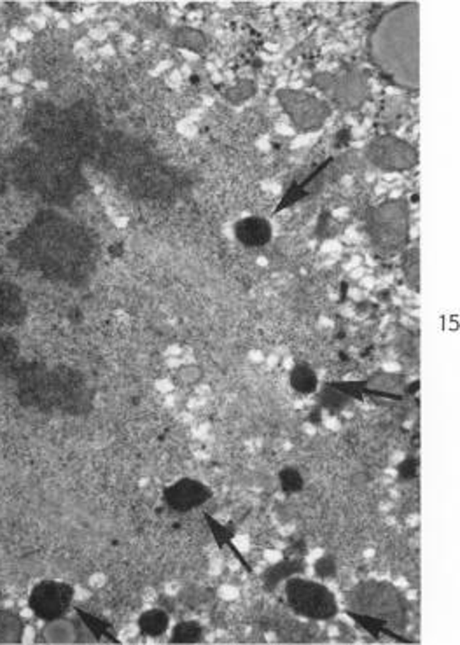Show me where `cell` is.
<instances>
[{"label":"cell","instance_id":"6da1fadb","mask_svg":"<svg viewBox=\"0 0 460 645\" xmlns=\"http://www.w3.org/2000/svg\"><path fill=\"white\" fill-rule=\"evenodd\" d=\"M285 596L296 614L313 621H325L335 618L338 603L328 586L308 579H289L285 582Z\"/></svg>","mask_w":460,"mask_h":645},{"label":"cell","instance_id":"7a4b0ae2","mask_svg":"<svg viewBox=\"0 0 460 645\" xmlns=\"http://www.w3.org/2000/svg\"><path fill=\"white\" fill-rule=\"evenodd\" d=\"M350 605L369 619H394L403 612V601L396 588L380 582H368L354 591Z\"/></svg>","mask_w":460,"mask_h":645},{"label":"cell","instance_id":"3957f363","mask_svg":"<svg viewBox=\"0 0 460 645\" xmlns=\"http://www.w3.org/2000/svg\"><path fill=\"white\" fill-rule=\"evenodd\" d=\"M210 496L209 488L204 487L198 481H180L177 483L172 490H168V500L175 509L180 511H187L193 509V507L200 506L204 503L206 499Z\"/></svg>","mask_w":460,"mask_h":645},{"label":"cell","instance_id":"277c9868","mask_svg":"<svg viewBox=\"0 0 460 645\" xmlns=\"http://www.w3.org/2000/svg\"><path fill=\"white\" fill-rule=\"evenodd\" d=\"M237 237L242 244L249 245V247H261L270 240L271 227L266 220L259 219V217H251V219H245L238 224Z\"/></svg>","mask_w":460,"mask_h":645},{"label":"cell","instance_id":"5b68a950","mask_svg":"<svg viewBox=\"0 0 460 645\" xmlns=\"http://www.w3.org/2000/svg\"><path fill=\"white\" fill-rule=\"evenodd\" d=\"M44 640L48 644H74L79 642V632L74 622L67 619H54L48 622L42 632Z\"/></svg>","mask_w":460,"mask_h":645},{"label":"cell","instance_id":"8992f818","mask_svg":"<svg viewBox=\"0 0 460 645\" xmlns=\"http://www.w3.org/2000/svg\"><path fill=\"white\" fill-rule=\"evenodd\" d=\"M291 385L296 392L311 394L317 389V376H315L313 369L310 365H296L291 372Z\"/></svg>","mask_w":460,"mask_h":645},{"label":"cell","instance_id":"52a82bcc","mask_svg":"<svg viewBox=\"0 0 460 645\" xmlns=\"http://www.w3.org/2000/svg\"><path fill=\"white\" fill-rule=\"evenodd\" d=\"M168 626V618L161 610H149L140 618L139 630L140 633H146L151 637H159L166 632Z\"/></svg>","mask_w":460,"mask_h":645},{"label":"cell","instance_id":"ba28073f","mask_svg":"<svg viewBox=\"0 0 460 645\" xmlns=\"http://www.w3.org/2000/svg\"><path fill=\"white\" fill-rule=\"evenodd\" d=\"M21 637V626L16 618L0 612V642H16Z\"/></svg>","mask_w":460,"mask_h":645},{"label":"cell","instance_id":"9c48e42d","mask_svg":"<svg viewBox=\"0 0 460 645\" xmlns=\"http://www.w3.org/2000/svg\"><path fill=\"white\" fill-rule=\"evenodd\" d=\"M204 632L198 622H180L173 632V642H200Z\"/></svg>","mask_w":460,"mask_h":645},{"label":"cell","instance_id":"30bf717a","mask_svg":"<svg viewBox=\"0 0 460 645\" xmlns=\"http://www.w3.org/2000/svg\"><path fill=\"white\" fill-rule=\"evenodd\" d=\"M280 487L285 494H296L303 488V477L296 469H284L280 472Z\"/></svg>","mask_w":460,"mask_h":645},{"label":"cell","instance_id":"8fae6325","mask_svg":"<svg viewBox=\"0 0 460 645\" xmlns=\"http://www.w3.org/2000/svg\"><path fill=\"white\" fill-rule=\"evenodd\" d=\"M315 572H317L318 577L322 579H329L335 575L336 572V563L332 558L329 556H322L321 560L315 561Z\"/></svg>","mask_w":460,"mask_h":645},{"label":"cell","instance_id":"7c38bea8","mask_svg":"<svg viewBox=\"0 0 460 645\" xmlns=\"http://www.w3.org/2000/svg\"><path fill=\"white\" fill-rule=\"evenodd\" d=\"M289 575H291V568H289V565L280 563V565H277V567L271 568L270 572H266V582H270V584H277V582H280V579H287Z\"/></svg>","mask_w":460,"mask_h":645},{"label":"cell","instance_id":"4fadbf2b","mask_svg":"<svg viewBox=\"0 0 460 645\" xmlns=\"http://www.w3.org/2000/svg\"><path fill=\"white\" fill-rule=\"evenodd\" d=\"M179 376H180V380H182V382L191 383V382H197V380L200 378V371H198V369H194V368H184L182 371L179 372Z\"/></svg>","mask_w":460,"mask_h":645},{"label":"cell","instance_id":"5bb4252c","mask_svg":"<svg viewBox=\"0 0 460 645\" xmlns=\"http://www.w3.org/2000/svg\"><path fill=\"white\" fill-rule=\"evenodd\" d=\"M35 635H37V632H35V630L32 628V626H27V628L21 630L20 642H23V644H32V642H35Z\"/></svg>","mask_w":460,"mask_h":645},{"label":"cell","instance_id":"9a60e30c","mask_svg":"<svg viewBox=\"0 0 460 645\" xmlns=\"http://www.w3.org/2000/svg\"><path fill=\"white\" fill-rule=\"evenodd\" d=\"M13 37L16 39L18 42H27V41H30L32 32H30V30H27V28H14V30H13Z\"/></svg>","mask_w":460,"mask_h":645},{"label":"cell","instance_id":"2e32d148","mask_svg":"<svg viewBox=\"0 0 460 645\" xmlns=\"http://www.w3.org/2000/svg\"><path fill=\"white\" fill-rule=\"evenodd\" d=\"M13 77L16 79L18 82H28L30 81V70H25V68H21V70L14 72Z\"/></svg>","mask_w":460,"mask_h":645},{"label":"cell","instance_id":"e0dca14e","mask_svg":"<svg viewBox=\"0 0 460 645\" xmlns=\"http://www.w3.org/2000/svg\"><path fill=\"white\" fill-rule=\"evenodd\" d=\"M104 581H105V579H104L102 574H95L92 579H89V584L95 586V588H99V586L104 584Z\"/></svg>","mask_w":460,"mask_h":645},{"label":"cell","instance_id":"ac0fdd59","mask_svg":"<svg viewBox=\"0 0 460 645\" xmlns=\"http://www.w3.org/2000/svg\"><path fill=\"white\" fill-rule=\"evenodd\" d=\"M9 92H11V93H21V92H23V86H20V84H9Z\"/></svg>","mask_w":460,"mask_h":645},{"label":"cell","instance_id":"d6986e66","mask_svg":"<svg viewBox=\"0 0 460 645\" xmlns=\"http://www.w3.org/2000/svg\"><path fill=\"white\" fill-rule=\"evenodd\" d=\"M0 88H9V79L0 77Z\"/></svg>","mask_w":460,"mask_h":645}]
</instances>
